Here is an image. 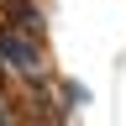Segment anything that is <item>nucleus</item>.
<instances>
[{"label":"nucleus","instance_id":"nucleus-1","mask_svg":"<svg viewBox=\"0 0 126 126\" xmlns=\"http://www.w3.org/2000/svg\"><path fill=\"white\" fill-rule=\"evenodd\" d=\"M0 58H5L21 79H37V74H42V53H37V42L21 37V32H11V26L0 32Z\"/></svg>","mask_w":126,"mask_h":126}]
</instances>
